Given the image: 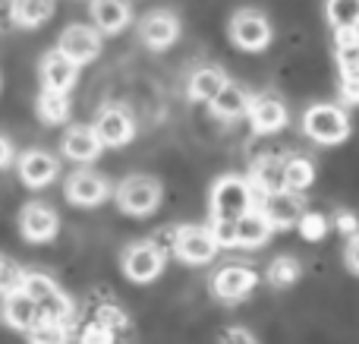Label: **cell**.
Instances as JSON below:
<instances>
[{"label":"cell","instance_id":"1","mask_svg":"<svg viewBox=\"0 0 359 344\" xmlns=\"http://www.w3.org/2000/svg\"><path fill=\"white\" fill-rule=\"evenodd\" d=\"M208 206H211V218L240 221L243 215H249L255 209V193L249 177H240V174L217 177L208 193Z\"/></svg>","mask_w":359,"mask_h":344},{"label":"cell","instance_id":"2","mask_svg":"<svg viewBox=\"0 0 359 344\" xmlns=\"http://www.w3.org/2000/svg\"><path fill=\"white\" fill-rule=\"evenodd\" d=\"M117 199V209L123 215H133V218H145L151 215L158 206H161V183L149 174H133V177H123L114 193Z\"/></svg>","mask_w":359,"mask_h":344},{"label":"cell","instance_id":"3","mask_svg":"<svg viewBox=\"0 0 359 344\" xmlns=\"http://www.w3.org/2000/svg\"><path fill=\"white\" fill-rule=\"evenodd\" d=\"M303 130L318 145H341L350 136V117L337 105H312L303 117Z\"/></svg>","mask_w":359,"mask_h":344},{"label":"cell","instance_id":"4","mask_svg":"<svg viewBox=\"0 0 359 344\" xmlns=\"http://www.w3.org/2000/svg\"><path fill=\"white\" fill-rule=\"evenodd\" d=\"M274 38L271 19L265 16L262 10H236L233 19H230V41L236 44L240 51H265Z\"/></svg>","mask_w":359,"mask_h":344},{"label":"cell","instance_id":"5","mask_svg":"<svg viewBox=\"0 0 359 344\" xmlns=\"http://www.w3.org/2000/svg\"><path fill=\"white\" fill-rule=\"evenodd\" d=\"M123 275L136 284H149L155 282L164 272V250L155 244V240H139V244H130L123 250Z\"/></svg>","mask_w":359,"mask_h":344},{"label":"cell","instance_id":"6","mask_svg":"<svg viewBox=\"0 0 359 344\" xmlns=\"http://www.w3.org/2000/svg\"><path fill=\"white\" fill-rule=\"evenodd\" d=\"M57 51H60L67 60H73L76 67H86L92 63L95 57L101 54V32L95 25H86V22H73L63 29L60 41H57Z\"/></svg>","mask_w":359,"mask_h":344},{"label":"cell","instance_id":"7","mask_svg":"<svg viewBox=\"0 0 359 344\" xmlns=\"http://www.w3.org/2000/svg\"><path fill=\"white\" fill-rule=\"evenodd\" d=\"M262 215L268 218L271 231H287V227H297L299 218L306 215V202L299 193H290V190H280V193H271L265 199L255 202Z\"/></svg>","mask_w":359,"mask_h":344},{"label":"cell","instance_id":"8","mask_svg":"<svg viewBox=\"0 0 359 344\" xmlns=\"http://www.w3.org/2000/svg\"><path fill=\"white\" fill-rule=\"evenodd\" d=\"M217 253V244L211 240L208 227L202 225H183L174 231V256L186 265H205Z\"/></svg>","mask_w":359,"mask_h":344},{"label":"cell","instance_id":"9","mask_svg":"<svg viewBox=\"0 0 359 344\" xmlns=\"http://www.w3.org/2000/svg\"><path fill=\"white\" fill-rule=\"evenodd\" d=\"M255 284H259V278H255L252 269H246V265H224V269H217L211 275V294L224 303H240L252 294Z\"/></svg>","mask_w":359,"mask_h":344},{"label":"cell","instance_id":"10","mask_svg":"<svg viewBox=\"0 0 359 344\" xmlns=\"http://www.w3.org/2000/svg\"><path fill=\"white\" fill-rule=\"evenodd\" d=\"M92 130H95V136L101 139L104 149H120V145H126L136 136V124H133L130 111H123V107H117V105L101 107Z\"/></svg>","mask_w":359,"mask_h":344},{"label":"cell","instance_id":"11","mask_svg":"<svg viewBox=\"0 0 359 344\" xmlns=\"http://www.w3.org/2000/svg\"><path fill=\"white\" fill-rule=\"evenodd\" d=\"M63 196H67V202H73V206L92 209V206H101V202L111 196V187H107V180L101 174H95V171H88V168H79L67 177Z\"/></svg>","mask_w":359,"mask_h":344},{"label":"cell","instance_id":"12","mask_svg":"<svg viewBox=\"0 0 359 344\" xmlns=\"http://www.w3.org/2000/svg\"><path fill=\"white\" fill-rule=\"evenodd\" d=\"M19 231H22V237L29 240V244H48V240H54L57 231H60V218H57V212L50 206H44V202H29V206H22V212H19Z\"/></svg>","mask_w":359,"mask_h":344},{"label":"cell","instance_id":"13","mask_svg":"<svg viewBox=\"0 0 359 344\" xmlns=\"http://www.w3.org/2000/svg\"><path fill=\"white\" fill-rule=\"evenodd\" d=\"M38 76H41V88L44 92H57V95H69V88L79 79V67L73 60L60 54V51H48L38 63Z\"/></svg>","mask_w":359,"mask_h":344},{"label":"cell","instance_id":"14","mask_svg":"<svg viewBox=\"0 0 359 344\" xmlns=\"http://www.w3.org/2000/svg\"><path fill=\"white\" fill-rule=\"evenodd\" d=\"M16 174L25 187L41 190V187H48V183H54V177L60 174V164H57V158L50 155V152L29 149L16 158Z\"/></svg>","mask_w":359,"mask_h":344},{"label":"cell","instance_id":"15","mask_svg":"<svg viewBox=\"0 0 359 344\" xmlns=\"http://www.w3.org/2000/svg\"><path fill=\"white\" fill-rule=\"evenodd\" d=\"M249 124H252L255 133H278L287 126V105L278 98V95H255L249 98V111H246Z\"/></svg>","mask_w":359,"mask_h":344},{"label":"cell","instance_id":"16","mask_svg":"<svg viewBox=\"0 0 359 344\" xmlns=\"http://www.w3.org/2000/svg\"><path fill=\"white\" fill-rule=\"evenodd\" d=\"M139 38L151 51H164L180 38V19L170 10H155L139 22Z\"/></svg>","mask_w":359,"mask_h":344},{"label":"cell","instance_id":"17","mask_svg":"<svg viewBox=\"0 0 359 344\" xmlns=\"http://www.w3.org/2000/svg\"><path fill=\"white\" fill-rule=\"evenodd\" d=\"M101 139L95 136V130L92 126H86V124H76V126H69L67 133H63V139H60V152L69 158V161H76V164H88V161H95V158L101 155Z\"/></svg>","mask_w":359,"mask_h":344},{"label":"cell","instance_id":"18","mask_svg":"<svg viewBox=\"0 0 359 344\" xmlns=\"http://www.w3.org/2000/svg\"><path fill=\"white\" fill-rule=\"evenodd\" d=\"M88 13H92V25L104 35H117L130 25L133 19V4L130 0H92L88 4Z\"/></svg>","mask_w":359,"mask_h":344},{"label":"cell","instance_id":"19","mask_svg":"<svg viewBox=\"0 0 359 344\" xmlns=\"http://www.w3.org/2000/svg\"><path fill=\"white\" fill-rule=\"evenodd\" d=\"M249 183H252L255 202L271 193H280V190H284V161L274 155L259 158V161L252 164V171H249Z\"/></svg>","mask_w":359,"mask_h":344},{"label":"cell","instance_id":"20","mask_svg":"<svg viewBox=\"0 0 359 344\" xmlns=\"http://www.w3.org/2000/svg\"><path fill=\"white\" fill-rule=\"evenodd\" d=\"M227 76H224L221 67H198L196 73L186 82V92H189L192 101H202V105H211L217 95L227 88Z\"/></svg>","mask_w":359,"mask_h":344},{"label":"cell","instance_id":"21","mask_svg":"<svg viewBox=\"0 0 359 344\" xmlns=\"http://www.w3.org/2000/svg\"><path fill=\"white\" fill-rule=\"evenodd\" d=\"M4 322H6L10 329H16V332H25V335H29L32 329L41 322V316H38L35 300H32L25 291H19V294L4 297Z\"/></svg>","mask_w":359,"mask_h":344},{"label":"cell","instance_id":"22","mask_svg":"<svg viewBox=\"0 0 359 344\" xmlns=\"http://www.w3.org/2000/svg\"><path fill=\"white\" fill-rule=\"evenodd\" d=\"M54 16V0H10V19L19 29H38Z\"/></svg>","mask_w":359,"mask_h":344},{"label":"cell","instance_id":"23","mask_svg":"<svg viewBox=\"0 0 359 344\" xmlns=\"http://www.w3.org/2000/svg\"><path fill=\"white\" fill-rule=\"evenodd\" d=\"M268 237H271V225H268V218L259 209H252L249 215H243V218L236 221V246L255 250V246H265Z\"/></svg>","mask_w":359,"mask_h":344},{"label":"cell","instance_id":"24","mask_svg":"<svg viewBox=\"0 0 359 344\" xmlns=\"http://www.w3.org/2000/svg\"><path fill=\"white\" fill-rule=\"evenodd\" d=\"M211 111H215V117H221V120H240V117H246V111H249V95L243 92L240 86L227 82V88L211 101Z\"/></svg>","mask_w":359,"mask_h":344},{"label":"cell","instance_id":"25","mask_svg":"<svg viewBox=\"0 0 359 344\" xmlns=\"http://www.w3.org/2000/svg\"><path fill=\"white\" fill-rule=\"evenodd\" d=\"M316 180V164L303 155H293L284 161V190L290 193H306Z\"/></svg>","mask_w":359,"mask_h":344},{"label":"cell","instance_id":"26","mask_svg":"<svg viewBox=\"0 0 359 344\" xmlns=\"http://www.w3.org/2000/svg\"><path fill=\"white\" fill-rule=\"evenodd\" d=\"M35 111H38V117H41V124L57 126V124H67L73 107H69V95L44 92L41 88V95H38V101H35Z\"/></svg>","mask_w":359,"mask_h":344},{"label":"cell","instance_id":"27","mask_svg":"<svg viewBox=\"0 0 359 344\" xmlns=\"http://www.w3.org/2000/svg\"><path fill=\"white\" fill-rule=\"evenodd\" d=\"M334 57L341 76L359 73V32H334Z\"/></svg>","mask_w":359,"mask_h":344},{"label":"cell","instance_id":"28","mask_svg":"<svg viewBox=\"0 0 359 344\" xmlns=\"http://www.w3.org/2000/svg\"><path fill=\"white\" fill-rule=\"evenodd\" d=\"M325 16L337 32H359V0H325Z\"/></svg>","mask_w":359,"mask_h":344},{"label":"cell","instance_id":"29","mask_svg":"<svg viewBox=\"0 0 359 344\" xmlns=\"http://www.w3.org/2000/svg\"><path fill=\"white\" fill-rule=\"evenodd\" d=\"M38 307V316H41V322H54V326H67L69 319H73V300H69L67 294H63L60 288L54 291V294H48L44 300L35 303Z\"/></svg>","mask_w":359,"mask_h":344},{"label":"cell","instance_id":"30","mask_svg":"<svg viewBox=\"0 0 359 344\" xmlns=\"http://www.w3.org/2000/svg\"><path fill=\"white\" fill-rule=\"evenodd\" d=\"M299 275H303V265H299L293 256H278L265 272L271 288H290V284L299 282Z\"/></svg>","mask_w":359,"mask_h":344},{"label":"cell","instance_id":"31","mask_svg":"<svg viewBox=\"0 0 359 344\" xmlns=\"http://www.w3.org/2000/svg\"><path fill=\"white\" fill-rule=\"evenodd\" d=\"M25 284V269L10 256H0V297L19 294Z\"/></svg>","mask_w":359,"mask_h":344},{"label":"cell","instance_id":"32","mask_svg":"<svg viewBox=\"0 0 359 344\" xmlns=\"http://www.w3.org/2000/svg\"><path fill=\"white\" fill-rule=\"evenodd\" d=\"M299 234H303V240H309V244H318V240L328 237L331 231V221L325 218L322 212H306L303 218H299Z\"/></svg>","mask_w":359,"mask_h":344},{"label":"cell","instance_id":"33","mask_svg":"<svg viewBox=\"0 0 359 344\" xmlns=\"http://www.w3.org/2000/svg\"><path fill=\"white\" fill-rule=\"evenodd\" d=\"M22 291L38 303V300H44L48 294H54L57 284H54V278L44 275V272H25V284H22Z\"/></svg>","mask_w":359,"mask_h":344},{"label":"cell","instance_id":"34","mask_svg":"<svg viewBox=\"0 0 359 344\" xmlns=\"http://www.w3.org/2000/svg\"><path fill=\"white\" fill-rule=\"evenodd\" d=\"M208 234L217 244V250H230L236 246V221H224V218H211L208 221Z\"/></svg>","mask_w":359,"mask_h":344},{"label":"cell","instance_id":"35","mask_svg":"<svg viewBox=\"0 0 359 344\" xmlns=\"http://www.w3.org/2000/svg\"><path fill=\"white\" fill-rule=\"evenodd\" d=\"M29 344H67V326L38 322V326L29 332Z\"/></svg>","mask_w":359,"mask_h":344},{"label":"cell","instance_id":"36","mask_svg":"<svg viewBox=\"0 0 359 344\" xmlns=\"http://www.w3.org/2000/svg\"><path fill=\"white\" fill-rule=\"evenodd\" d=\"M114 335H117V332H111L107 326H101V322L92 319L86 329H82L79 344H114Z\"/></svg>","mask_w":359,"mask_h":344},{"label":"cell","instance_id":"37","mask_svg":"<svg viewBox=\"0 0 359 344\" xmlns=\"http://www.w3.org/2000/svg\"><path fill=\"white\" fill-rule=\"evenodd\" d=\"M334 227L350 240V237H356V234H359V218L353 212H347V209H341V212L334 215Z\"/></svg>","mask_w":359,"mask_h":344},{"label":"cell","instance_id":"38","mask_svg":"<svg viewBox=\"0 0 359 344\" xmlns=\"http://www.w3.org/2000/svg\"><path fill=\"white\" fill-rule=\"evenodd\" d=\"M341 98L347 105H359V73L341 76Z\"/></svg>","mask_w":359,"mask_h":344},{"label":"cell","instance_id":"39","mask_svg":"<svg viewBox=\"0 0 359 344\" xmlns=\"http://www.w3.org/2000/svg\"><path fill=\"white\" fill-rule=\"evenodd\" d=\"M221 344H259V341H255V335L249 332V329L233 326V329H227V332H224Z\"/></svg>","mask_w":359,"mask_h":344},{"label":"cell","instance_id":"40","mask_svg":"<svg viewBox=\"0 0 359 344\" xmlns=\"http://www.w3.org/2000/svg\"><path fill=\"white\" fill-rule=\"evenodd\" d=\"M344 263H347V269L359 275V234L356 237L347 240V246H344Z\"/></svg>","mask_w":359,"mask_h":344},{"label":"cell","instance_id":"41","mask_svg":"<svg viewBox=\"0 0 359 344\" xmlns=\"http://www.w3.org/2000/svg\"><path fill=\"white\" fill-rule=\"evenodd\" d=\"M10 161H13V145L6 136H0V171H4Z\"/></svg>","mask_w":359,"mask_h":344}]
</instances>
